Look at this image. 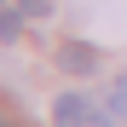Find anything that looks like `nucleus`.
I'll return each instance as SVG.
<instances>
[{
	"label": "nucleus",
	"mask_w": 127,
	"mask_h": 127,
	"mask_svg": "<svg viewBox=\"0 0 127 127\" xmlns=\"http://www.w3.org/2000/svg\"><path fill=\"white\" fill-rule=\"evenodd\" d=\"M58 69H64V75H93V69H98V46L64 40V46H58Z\"/></svg>",
	"instance_id": "f257e3e1"
},
{
	"label": "nucleus",
	"mask_w": 127,
	"mask_h": 127,
	"mask_svg": "<svg viewBox=\"0 0 127 127\" xmlns=\"http://www.w3.org/2000/svg\"><path fill=\"white\" fill-rule=\"evenodd\" d=\"M52 127H93V104L81 98V93H64L52 104Z\"/></svg>",
	"instance_id": "f03ea898"
},
{
	"label": "nucleus",
	"mask_w": 127,
	"mask_h": 127,
	"mask_svg": "<svg viewBox=\"0 0 127 127\" xmlns=\"http://www.w3.org/2000/svg\"><path fill=\"white\" fill-rule=\"evenodd\" d=\"M98 104H104V110H110L116 121H127V75H121V81H116V87H110V93H104Z\"/></svg>",
	"instance_id": "7ed1b4c3"
},
{
	"label": "nucleus",
	"mask_w": 127,
	"mask_h": 127,
	"mask_svg": "<svg viewBox=\"0 0 127 127\" xmlns=\"http://www.w3.org/2000/svg\"><path fill=\"white\" fill-rule=\"evenodd\" d=\"M17 35H23V12L0 6V40H17Z\"/></svg>",
	"instance_id": "20e7f679"
},
{
	"label": "nucleus",
	"mask_w": 127,
	"mask_h": 127,
	"mask_svg": "<svg viewBox=\"0 0 127 127\" xmlns=\"http://www.w3.org/2000/svg\"><path fill=\"white\" fill-rule=\"evenodd\" d=\"M17 12H23V17H46V12H52V0H17Z\"/></svg>",
	"instance_id": "39448f33"
},
{
	"label": "nucleus",
	"mask_w": 127,
	"mask_h": 127,
	"mask_svg": "<svg viewBox=\"0 0 127 127\" xmlns=\"http://www.w3.org/2000/svg\"><path fill=\"white\" fill-rule=\"evenodd\" d=\"M0 127H23V116L12 110V98H0Z\"/></svg>",
	"instance_id": "423d86ee"
},
{
	"label": "nucleus",
	"mask_w": 127,
	"mask_h": 127,
	"mask_svg": "<svg viewBox=\"0 0 127 127\" xmlns=\"http://www.w3.org/2000/svg\"><path fill=\"white\" fill-rule=\"evenodd\" d=\"M0 6H6V0H0Z\"/></svg>",
	"instance_id": "0eeeda50"
}]
</instances>
